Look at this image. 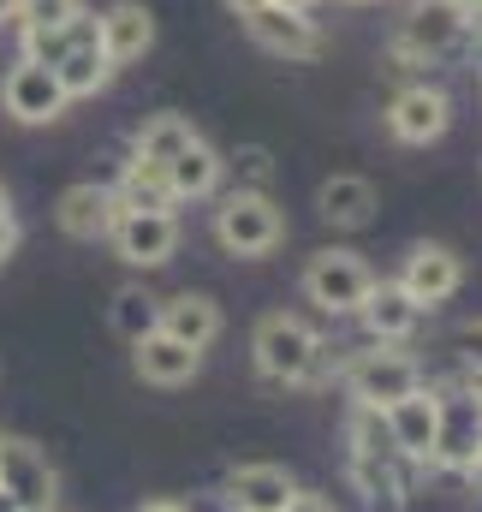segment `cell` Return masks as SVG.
Masks as SVG:
<instances>
[{
    "label": "cell",
    "mask_w": 482,
    "mask_h": 512,
    "mask_svg": "<svg viewBox=\"0 0 482 512\" xmlns=\"http://www.w3.org/2000/svg\"><path fill=\"white\" fill-rule=\"evenodd\" d=\"M411 471L417 465L393 447L381 411L352 405V417H346V477H352V489L363 495V507L369 512H405V501H411Z\"/></svg>",
    "instance_id": "cell-1"
},
{
    "label": "cell",
    "mask_w": 482,
    "mask_h": 512,
    "mask_svg": "<svg viewBox=\"0 0 482 512\" xmlns=\"http://www.w3.org/2000/svg\"><path fill=\"white\" fill-rule=\"evenodd\" d=\"M250 364L268 387H316L328 382V340L316 322L292 310H268L250 328Z\"/></svg>",
    "instance_id": "cell-2"
},
{
    "label": "cell",
    "mask_w": 482,
    "mask_h": 512,
    "mask_svg": "<svg viewBox=\"0 0 482 512\" xmlns=\"http://www.w3.org/2000/svg\"><path fill=\"white\" fill-rule=\"evenodd\" d=\"M340 376V387L352 393V405L363 411H387V405H399L405 393H417V387L429 382L423 376V358L411 352V346H358L346 364H334L328 370V382Z\"/></svg>",
    "instance_id": "cell-3"
},
{
    "label": "cell",
    "mask_w": 482,
    "mask_h": 512,
    "mask_svg": "<svg viewBox=\"0 0 482 512\" xmlns=\"http://www.w3.org/2000/svg\"><path fill=\"white\" fill-rule=\"evenodd\" d=\"M471 42V12L459 0H411V12L393 30V60L399 66H441Z\"/></svg>",
    "instance_id": "cell-4"
},
{
    "label": "cell",
    "mask_w": 482,
    "mask_h": 512,
    "mask_svg": "<svg viewBox=\"0 0 482 512\" xmlns=\"http://www.w3.org/2000/svg\"><path fill=\"white\" fill-rule=\"evenodd\" d=\"M215 245L227 256H244V262H256V256H274L286 245V209L268 197V191H244L233 185L221 203H215Z\"/></svg>",
    "instance_id": "cell-5"
},
{
    "label": "cell",
    "mask_w": 482,
    "mask_h": 512,
    "mask_svg": "<svg viewBox=\"0 0 482 512\" xmlns=\"http://www.w3.org/2000/svg\"><path fill=\"white\" fill-rule=\"evenodd\" d=\"M298 286H304V298L322 316H358V304L375 292V268L358 251H346V245H322V251L304 262Z\"/></svg>",
    "instance_id": "cell-6"
},
{
    "label": "cell",
    "mask_w": 482,
    "mask_h": 512,
    "mask_svg": "<svg viewBox=\"0 0 482 512\" xmlns=\"http://www.w3.org/2000/svg\"><path fill=\"white\" fill-rule=\"evenodd\" d=\"M381 120H387V137H393V143L429 149V143H441V137L453 131V96H447L441 84H429V78H411V84L393 90V102H387Z\"/></svg>",
    "instance_id": "cell-7"
},
{
    "label": "cell",
    "mask_w": 482,
    "mask_h": 512,
    "mask_svg": "<svg viewBox=\"0 0 482 512\" xmlns=\"http://www.w3.org/2000/svg\"><path fill=\"white\" fill-rule=\"evenodd\" d=\"M66 108H72V96H66V84H60L54 66H42V60H12L6 66V78H0V114L6 120H18V126H54Z\"/></svg>",
    "instance_id": "cell-8"
},
{
    "label": "cell",
    "mask_w": 482,
    "mask_h": 512,
    "mask_svg": "<svg viewBox=\"0 0 482 512\" xmlns=\"http://www.w3.org/2000/svg\"><path fill=\"white\" fill-rule=\"evenodd\" d=\"M393 286H399L417 310H435V304L459 298V286H465V256L453 251V245H441V239H417L411 251L399 256Z\"/></svg>",
    "instance_id": "cell-9"
},
{
    "label": "cell",
    "mask_w": 482,
    "mask_h": 512,
    "mask_svg": "<svg viewBox=\"0 0 482 512\" xmlns=\"http://www.w3.org/2000/svg\"><path fill=\"white\" fill-rule=\"evenodd\" d=\"M482 453V399L471 393V382L441 393V435H435V459L429 471H447V477H465Z\"/></svg>",
    "instance_id": "cell-10"
},
{
    "label": "cell",
    "mask_w": 482,
    "mask_h": 512,
    "mask_svg": "<svg viewBox=\"0 0 482 512\" xmlns=\"http://www.w3.org/2000/svg\"><path fill=\"white\" fill-rule=\"evenodd\" d=\"M108 245H114V256H120L125 268L149 274V268L173 262V251H179V215L173 209H120Z\"/></svg>",
    "instance_id": "cell-11"
},
{
    "label": "cell",
    "mask_w": 482,
    "mask_h": 512,
    "mask_svg": "<svg viewBox=\"0 0 482 512\" xmlns=\"http://www.w3.org/2000/svg\"><path fill=\"white\" fill-rule=\"evenodd\" d=\"M244 30H250V42H256L262 54H274V60H286V66L322 60V48H328L322 24H316L310 12H298V6H262L256 18H244Z\"/></svg>",
    "instance_id": "cell-12"
},
{
    "label": "cell",
    "mask_w": 482,
    "mask_h": 512,
    "mask_svg": "<svg viewBox=\"0 0 482 512\" xmlns=\"http://www.w3.org/2000/svg\"><path fill=\"white\" fill-rule=\"evenodd\" d=\"M381 423H387L393 447H399L417 471H429V459H435V435H441V387L423 382L417 393H405L399 405H387Z\"/></svg>",
    "instance_id": "cell-13"
},
{
    "label": "cell",
    "mask_w": 482,
    "mask_h": 512,
    "mask_svg": "<svg viewBox=\"0 0 482 512\" xmlns=\"http://www.w3.org/2000/svg\"><path fill=\"white\" fill-rule=\"evenodd\" d=\"M292 495H298V477L286 465H274V459H244L221 477L227 512H280Z\"/></svg>",
    "instance_id": "cell-14"
},
{
    "label": "cell",
    "mask_w": 482,
    "mask_h": 512,
    "mask_svg": "<svg viewBox=\"0 0 482 512\" xmlns=\"http://www.w3.org/2000/svg\"><path fill=\"white\" fill-rule=\"evenodd\" d=\"M54 221H60V233H66V239L96 245V239H108V233H114V221H120V197H114V185H102V179H78V185H66V191H60Z\"/></svg>",
    "instance_id": "cell-15"
},
{
    "label": "cell",
    "mask_w": 482,
    "mask_h": 512,
    "mask_svg": "<svg viewBox=\"0 0 482 512\" xmlns=\"http://www.w3.org/2000/svg\"><path fill=\"white\" fill-rule=\"evenodd\" d=\"M0 483H6L24 507H36V512H54V501H60V471H54V459H48L36 441H24V435H6Z\"/></svg>",
    "instance_id": "cell-16"
},
{
    "label": "cell",
    "mask_w": 482,
    "mask_h": 512,
    "mask_svg": "<svg viewBox=\"0 0 482 512\" xmlns=\"http://www.w3.org/2000/svg\"><path fill=\"white\" fill-rule=\"evenodd\" d=\"M60 84H66V96L72 102H84V96H102L108 84H114V60L102 54V24H96V12H84L78 18V36H72V48L60 54Z\"/></svg>",
    "instance_id": "cell-17"
},
{
    "label": "cell",
    "mask_w": 482,
    "mask_h": 512,
    "mask_svg": "<svg viewBox=\"0 0 482 512\" xmlns=\"http://www.w3.org/2000/svg\"><path fill=\"white\" fill-rule=\"evenodd\" d=\"M423 316H429V310H417L393 280H375V292L358 304V322L375 346H411L417 328H423Z\"/></svg>",
    "instance_id": "cell-18"
},
{
    "label": "cell",
    "mask_w": 482,
    "mask_h": 512,
    "mask_svg": "<svg viewBox=\"0 0 482 512\" xmlns=\"http://www.w3.org/2000/svg\"><path fill=\"white\" fill-rule=\"evenodd\" d=\"M375 209H381V197H375V185L363 173H334V179L316 185V215L334 233H363L375 221Z\"/></svg>",
    "instance_id": "cell-19"
},
{
    "label": "cell",
    "mask_w": 482,
    "mask_h": 512,
    "mask_svg": "<svg viewBox=\"0 0 482 512\" xmlns=\"http://www.w3.org/2000/svg\"><path fill=\"white\" fill-rule=\"evenodd\" d=\"M131 370H137L143 387H185V382H197L203 352L185 346V340H173V334H149V340L131 346Z\"/></svg>",
    "instance_id": "cell-20"
},
{
    "label": "cell",
    "mask_w": 482,
    "mask_h": 512,
    "mask_svg": "<svg viewBox=\"0 0 482 512\" xmlns=\"http://www.w3.org/2000/svg\"><path fill=\"white\" fill-rule=\"evenodd\" d=\"M96 24H102V54L114 60V72L155 48V12L143 0H114L108 12H96Z\"/></svg>",
    "instance_id": "cell-21"
},
{
    "label": "cell",
    "mask_w": 482,
    "mask_h": 512,
    "mask_svg": "<svg viewBox=\"0 0 482 512\" xmlns=\"http://www.w3.org/2000/svg\"><path fill=\"white\" fill-rule=\"evenodd\" d=\"M221 328H227V316H221V304H215L209 292H191V286H185V292L161 298V334H173V340L209 352V346L221 340Z\"/></svg>",
    "instance_id": "cell-22"
},
{
    "label": "cell",
    "mask_w": 482,
    "mask_h": 512,
    "mask_svg": "<svg viewBox=\"0 0 482 512\" xmlns=\"http://www.w3.org/2000/svg\"><path fill=\"white\" fill-rule=\"evenodd\" d=\"M221 179H227V155H221L209 137H197L191 149H179V155L167 161V191H173V203H203V197L221 191Z\"/></svg>",
    "instance_id": "cell-23"
},
{
    "label": "cell",
    "mask_w": 482,
    "mask_h": 512,
    "mask_svg": "<svg viewBox=\"0 0 482 512\" xmlns=\"http://www.w3.org/2000/svg\"><path fill=\"white\" fill-rule=\"evenodd\" d=\"M108 328L120 334L125 346H137V340L161 334V298H155L143 280H125L120 292H114V304H108Z\"/></svg>",
    "instance_id": "cell-24"
},
{
    "label": "cell",
    "mask_w": 482,
    "mask_h": 512,
    "mask_svg": "<svg viewBox=\"0 0 482 512\" xmlns=\"http://www.w3.org/2000/svg\"><path fill=\"white\" fill-rule=\"evenodd\" d=\"M197 137H203V131L191 126L185 114H149L143 126L131 131V155H137V161H155V167H167V161H173L179 149H191Z\"/></svg>",
    "instance_id": "cell-25"
},
{
    "label": "cell",
    "mask_w": 482,
    "mask_h": 512,
    "mask_svg": "<svg viewBox=\"0 0 482 512\" xmlns=\"http://www.w3.org/2000/svg\"><path fill=\"white\" fill-rule=\"evenodd\" d=\"M114 197H120V209H173V191H167V167L125 155Z\"/></svg>",
    "instance_id": "cell-26"
},
{
    "label": "cell",
    "mask_w": 482,
    "mask_h": 512,
    "mask_svg": "<svg viewBox=\"0 0 482 512\" xmlns=\"http://www.w3.org/2000/svg\"><path fill=\"white\" fill-rule=\"evenodd\" d=\"M78 12H84V0H18V12H12V30H18V36L66 30Z\"/></svg>",
    "instance_id": "cell-27"
},
{
    "label": "cell",
    "mask_w": 482,
    "mask_h": 512,
    "mask_svg": "<svg viewBox=\"0 0 482 512\" xmlns=\"http://www.w3.org/2000/svg\"><path fill=\"white\" fill-rule=\"evenodd\" d=\"M227 167L239 173L244 191H268V179H274V155H268L262 143H244V149H233V155H227Z\"/></svg>",
    "instance_id": "cell-28"
},
{
    "label": "cell",
    "mask_w": 482,
    "mask_h": 512,
    "mask_svg": "<svg viewBox=\"0 0 482 512\" xmlns=\"http://www.w3.org/2000/svg\"><path fill=\"white\" fill-rule=\"evenodd\" d=\"M459 358H465L471 370H482V316L477 322H459Z\"/></svg>",
    "instance_id": "cell-29"
},
{
    "label": "cell",
    "mask_w": 482,
    "mask_h": 512,
    "mask_svg": "<svg viewBox=\"0 0 482 512\" xmlns=\"http://www.w3.org/2000/svg\"><path fill=\"white\" fill-rule=\"evenodd\" d=\"M280 512H340V507H334L322 489H298V495H292V501H286Z\"/></svg>",
    "instance_id": "cell-30"
},
{
    "label": "cell",
    "mask_w": 482,
    "mask_h": 512,
    "mask_svg": "<svg viewBox=\"0 0 482 512\" xmlns=\"http://www.w3.org/2000/svg\"><path fill=\"white\" fill-rule=\"evenodd\" d=\"M12 251H18V221H0V268L12 262Z\"/></svg>",
    "instance_id": "cell-31"
},
{
    "label": "cell",
    "mask_w": 482,
    "mask_h": 512,
    "mask_svg": "<svg viewBox=\"0 0 482 512\" xmlns=\"http://www.w3.org/2000/svg\"><path fill=\"white\" fill-rule=\"evenodd\" d=\"M221 6H227L233 18H256V12H262V6H274V0H221Z\"/></svg>",
    "instance_id": "cell-32"
},
{
    "label": "cell",
    "mask_w": 482,
    "mask_h": 512,
    "mask_svg": "<svg viewBox=\"0 0 482 512\" xmlns=\"http://www.w3.org/2000/svg\"><path fill=\"white\" fill-rule=\"evenodd\" d=\"M137 512H191L185 501H173V495H155V501H143Z\"/></svg>",
    "instance_id": "cell-33"
},
{
    "label": "cell",
    "mask_w": 482,
    "mask_h": 512,
    "mask_svg": "<svg viewBox=\"0 0 482 512\" xmlns=\"http://www.w3.org/2000/svg\"><path fill=\"white\" fill-rule=\"evenodd\" d=\"M0 512H24V501H18V495H12L6 483H0Z\"/></svg>",
    "instance_id": "cell-34"
},
{
    "label": "cell",
    "mask_w": 482,
    "mask_h": 512,
    "mask_svg": "<svg viewBox=\"0 0 482 512\" xmlns=\"http://www.w3.org/2000/svg\"><path fill=\"white\" fill-rule=\"evenodd\" d=\"M0 221H12V191L0 185Z\"/></svg>",
    "instance_id": "cell-35"
},
{
    "label": "cell",
    "mask_w": 482,
    "mask_h": 512,
    "mask_svg": "<svg viewBox=\"0 0 482 512\" xmlns=\"http://www.w3.org/2000/svg\"><path fill=\"white\" fill-rule=\"evenodd\" d=\"M465 477H471V489H477V495H482V453H477V465H471Z\"/></svg>",
    "instance_id": "cell-36"
},
{
    "label": "cell",
    "mask_w": 482,
    "mask_h": 512,
    "mask_svg": "<svg viewBox=\"0 0 482 512\" xmlns=\"http://www.w3.org/2000/svg\"><path fill=\"white\" fill-rule=\"evenodd\" d=\"M12 12H18V0H0V24H12Z\"/></svg>",
    "instance_id": "cell-37"
},
{
    "label": "cell",
    "mask_w": 482,
    "mask_h": 512,
    "mask_svg": "<svg viewBox=\"0 0 482 512\" xmlns=\"http://www.w3.org/2000/svg\"><path fill=\"white\" fill-rule=\"evenodd\" d=\"M274 6H298V12H310V6H316V0H274Z\"/></svg>",
    "instance_id": "cell-38"
},
{
    "label": "cell",
    "mask_w": 482,
    "mask_h": 512,
    "mask_svg": "<svg viewBox=\"0 0 482 512\" xmlns=\"http://www.w3.org/2000/svg\"><path fill=\"white\" fill-rule=\"evenodd\" d=\"M471 393H477V399H482V370H477V376H471Z\"/></svg>",
    "instance_id": "cell-39"
},
{
    "label": "cell",
    "mask_w": 482,
    "mask_h": 512,
    "mask_svg": "<svg viewBox=\"0 0 482 512\" xmlns=\"http://www.w3.org/2000/svg\"><path fill=\"white\" fill-rule=\"evenodd\" d=\"M0 453H6V435H0Z\"/></svg>",
    "instance_id": "cell-40"
},
{
    "label": "cell",
    "mask_w": 482,
    "mask_h": 512,
    "mask_svg": "<svg viewBox=\"0 0 482 512\" xmlns=\"http://www.w3.org/2000/svg\"><path fill=\"white\" fill-rule=\"evenodd\" d=\"M24 512H36V507H24Z\"/></svg>",
    "instance_id": "cell-41"
},
{
    "label": "cell",
    "mask_w": 482,
    "mask_h": 512,
    "mask_svg": "<svg viewBox=\"0 0 482 512\" xmlns=\"http://www.w3.org/2000/svg\"><path fill=\"white\" fill-rule=\"evenodd\" d=\"M358 6H363V0H358Z\"/></svg>",
    "instance_id": "cell-42"
}]
</instances>
